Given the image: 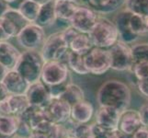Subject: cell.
<instances>
[{
  "instance_id": "6da1fadb",
  "label": "cell",
  "mask_w": 148,
  "mask_h": 138,
  "mask_svg": "<svg viewBox=\"0 0 148 138\" xmlns=\"http://www.w3.org/2000/svg\"><path fill=\"white\" fill-rule=\"evenodd\" d=\"M97 100L100 107H112L122 112L131 103V89L121 81L110 79L101 85L97 93Z\"/></svg>"
},
{
  "instance_id": "7a4b0ae2",
  "label": "cell",
  "mask_w": 148,
  "mask_h": 138,
  "mask_svg": "<svg viewBox=\"0 0 148 138\" xmlns=\"http://www.w3.org/2000/svg\"><path fill=\"white\" fill-rule=\"evenodd\" d=\"M44 60L37 50H27L21 53L15 70L21 75L29 84L40 80Z\"/></svg>"
},
{
  "instance_id": "3957f363",
  "label": "cell",
  "mask_w": 148,
  "mask_h": 138,
  "mask_svg": "<svg viewBox=\"0 0 148 138\" xmlns=\"http://www.w3.org/2000/svg\"><path fill=\"white\" fill-rule=\"evenodd\" d=\"M94 46L109 49L120 40L119 32L114 21L99 16L96 25L89 32Z\"/></svg>"
},
{
  "instance_id": "277c9868",
  "label": "cell",
  "mask_w": 148,
  "mask_h": 138,
  "mask_svg": "<svg viewBox=\"0 0 148 138\" xmlns=\"http://www.w3.org/2000/svg\"><path fill=\"white\" fill-rule=\"evenodd\" d=\"M69 50V45L63 38L62 32H59L46 37L40 53L44 62H48V61L64 62V59H66Z\"/></svg>"
},
{
  "instance_id": "5b68a950",
  "label": "cell",
  "mask_w": 148,
  "mask_h": 138,
  "mask_svg": "<svg viewBox=\"0 0 148 138\" xmlns=\"http://www.w3.org/2000/svg\"><path fill=\"white\" fill-rule=\"evenodd\" d=\"M29 22L23 18L18 9L8 8L0 18V42H7L18 33Z\"/></svg>"
},
{
  "instance_id": "8992f818",
  "label": "cell",
  "mask_w": 148,
  "mask_h": 138,
  "mask_svg": "<svg viewBox=\"0 0 148 138\" xmlns=\"http://www.w3.org/2000/svg\"><path fill=\"white\" fill-rule=\"evenodd\" d=\"M85 65L89 74L100 76L110 69V55L108 49L93 46L85 54Z\"/></svg>"
},
{
  "instance_id": "52a82bcc",
  "label": "cell",
  "mask_w": 148,
  "mask_h": 138,
  "mask_svg": "<svg viewBox=\"0 0 148 138\" xmlns=\"http://www.w3.org/2000/svg\"><path fill=\"white\" fill-rule=\"evenodd\" d=\"M110 55V68L116 71H132L134 58L132 47L121 41H118L108 49Z\"/></svg>"
},
{
  "instance_id": "ba28073f",
  "label": "cell",
  "mask_w": 148,
  "mask_h": 138,
  "mask_svg": "<svg viewBox=\"0 0 148 138\" xmlns=\"http://www.w3.org/2000/svg\"><path fill=\"white\" fill-rule=\"evenodd\" d=\"M45 32L42 27L36 23H28L17 35V41L26 50H37L42 48L45 42Z\"/></svg>"
},
{
  "instance_id": "9c48e42d",
  "label": "cell",
  "mask_w": 148,
  "mask_h": 138,
  "mask_svg": "<svg viewBox=\"0 0 148 138\" xmlns=\"http://www.w3.org/2000/svg\"><path fill=\"white\" fill-rule=\"evenodd\" d=\"M70 79L69 67L62 61H48L43 65L40 80L46 86L64 83Z\"/></svg>"
},
{
  "instance_id": "30bf717a",
  "label": "cell",
  "mask_w": 148,
  "mask_h": 138,
  "mask_svg": "<svg viewBox=\"0 0 148 138\" xmlns=\"http://www.w3.org/2000/svg\"><path fill=\"white\" fill-rule=\"evenodd\" d=\"M99 14L88 6H78L75 14L71 18L69 25L82 33H88L96 25Z\"/></svg>"
},
{
  "instance_id": "8fae6325",
  "label": "cell",
  "mask_w": 148,
  "mask_h": 138,
  "mask_svg": "<svg viewBox=\"0 0 148 138\" xmlns=\"http://www.w3.org/2000/svg\"><path fill=\"white\" fill-rule=\"evenodd\" d=\"M45 109L49 119L54 124H64L71 118L72 106L62 99H52Z\"/></svg>"
},
{
  "instance_id": "7c38bea8",
  "label": "cell",
  "mask_w": 148,
  "mask_h": 138,
  "mask_svg": "<svg viewBox=\"0 0 148 138\" xmlns=\"http://www.w3.org/2000/svg\"><path fill=\"white\" fill-rule=\"evenodd\" d=\"M25 95L27 96L30 105L43 107V108H46L52 100L48 87L42 80L30 84Z\"/></svg>"
},
{
  "instance_id": "4fadbf2b",
  "label": "cell",
  "mask_w": 148,
  "mask_h": 138,
  "mask_svg": "<svg viewBox=\"0 0 148 138\" xmlns=\"http://www.w3.org/2000/svg\"><path fill=\"white\" fill-rule=\"evenodd\" d=\"M132 14V13L130 10L125 8L123 10H121L114 18V23L118 30L120 41L128 44L134 43L139 38L132 33L130 28V19Z\"/></svg>"
},
{
  "instance_id": "5bb4252c",
  "label": "cell",
  "mask_w": 148,
  "mask_h": 138,
  "mask_svg": "<svg viewBox=\"0 0 148 138\" xmlns=\"http://www.w3.org/2000/svg\"><path fill=\"white\" fill-rule=\"evenodd\" d=\"M9 95H24L29 87V83L17 70H8L2 81Z\"/></svg>"
},
{
  "instance_id": "9a60e30c",
  "label": "cell",
  "mask_w": 148,
  "mask_h": 138,
  "mask_svg": "<svg viewBox=\"0 0 148 138\" xmlns=\"http://www.w3.org/2000/svg\"><path fill=\"white\" fill-rule=\"evenodd\" d=\"M121 113L120 111L112 107L102 106L97 112L96 122L108 130L116 131L118 130Z\"/></svg>"
},
{
  "instance_id": "2e32d148",
  "label": "cell",
  "mask_w": 148,
  "mask_h": 138,
  "mask_svg": "<svg viewBox=\"0 0 148 138\" xmlns=\"http://www.w3.org/2000/svg\"><path fill=\"white\" fill-rule=\"evenodd\" d=\"M142 125L138 111L127 109L121 113L118 129L124 134L132 135Z\"/></svg>"
},
{
  "instance_id": "e0dca14e",
  "label": "cell",
  "mask_w": 148,
  "mask_h": 138,
  "mask_svg": "<svg viewBox=\"0 0 148 138\" xmlns=\"http://www.w3.org/2000/svg\"><path fill=\"white\" fill-rule=\"evenodd\" d=\"M19 119L27 124L32 131L42 124V122L49 119L46 109L43 107L30 105L23 113L19 116ZM50 120V119H49Z\"/></svg>"
},
{
  "instance_id": "ac0fdd59",
  "label": "cell",
  "mask_w": 148,
  "mask_h": 138,
  "mask_svg": "<svg viewBox=\"0 0 148 138\" xmlns=\"http://www.w3.org/2000/svg\"><path fill=\"white\" fill-rule=\"evenodd\" d=\"M21 53L11 43L0 42V64H2L8 70L15 69Z\"/></svg>"
},
{
  "instance_id": "d6986e66",
  "label": "cell",
  "mask_w": 148,
  "mask_h": 138,
  "mask_svg": "<svg viewBox=\"0 0 148 138\" xmlns=\"http://www.w3.org/2000/svg\"><path fill=\"white\" fill-rule=\"evenodd\" d=\"M82 1L86 6L92 8L99 15L113 13L126 3V0H82Z\"/></svg>"
},
{
  "instance_id": "ffe728a7",
  "label": "cell",
  "mask_w": 148,
  "mask_h": 138,
  "mask_svg": "<svg viewBox=\"0 0 148 138\" xmlns=\"http://www.w3.org/2000/svg\"><path fill=\"white\" fill-rule=\"evenodd\" d=\"M94 108L89 101L83 100L71 109V119L76 124H88L93 116Z\"/></svg>"
},
{
  "instance_id": "44dd1931",
  "label": "cell",
  "mask_w": 148,
  "mask_h": 138,
  "mask_svg": "<svg viewBox=\"0 0 148 138\" xmlns=\"http://www.w3.org/2000/svg\"><path fill=\"white\" fill-rule=\"evenodd\" d=\"M56 20H57V17L55 14V0H52L40 6L38 18L35 23L44 28L54 24Z\"/></svg>"
},
{
  "instance_id": "7402d4cb",
  "label": "cell",
  "mask_w": 148,
  "mask_h": 138,
  "mask_svg": "<svg viewBox=\"0 0 148 138\" xmlns=\"http://www.w3.org/2000/svg\"><path fill=\"white\" fill-rule=\"evenodd\" d=\"M79 5L76 2L55 0V14L57 19L69 22Z\"/></svg>"
},
{
  "instance_id": "603a6c76",
  "label": "cell",
  "mask_w": 148,
  "mask_h": 138,
  "mask_svg": "<svg viewBox=\"0 0 148 138\" xmlns=\"http://www.w3.org/2000/svg\"><path fill=\"white\" fill-rule=\"evenodd\" d=\"M19 117L15 115H0V134L14 137L19 127Z\"/></svg>"
},
{
  "instance_id": "cb8c5ba5",
  "label": "cell",
  "mask_w": 148,
  "mask_h": 138,
  "mask_svg": "<svg viewBox=\"0 0 148 138\" xmlns=\"http://www.w3.org/2000/svg\"><path fill=\"white\" fill-rule=\"evenodd\" d=\"M93 46V43L88 33L79 32L69 44V49L73 52L85 55Z\"/></svg>"
},
{
  "instance_id": "d4e9b609",
  "label": "cell",
  "mask_w": 148,
  "mask_h": 138,
  "mask_svg": "<svg viewBox=\"0 0 148 138\" xmlns=\"http://www.w3.org/2000/svg\"><path fill=\"white\" fill-rule=\"evenodd\" d=\"M65 63L68 67L78 75H86L89 74L85 65V55L77 54L75 52L69 50L65 59Z\"/></svg>"
},
{
  "instance_id": "484cf974",
  "label": "cell",
  "mask_w": 148,
  "mask_h": 138,
  "mask_svg": "<svg viewBox=\"0 0 148 138\" xmlns=\"http://www.w3.org/2000/svg\"><path fill=\"white\" fill-rule=\"evenodd\" d=\"M40 5L33 0H23L18 7V11L29 23H35L40 12Z\"/></svg>"
},
{
  "instance_id": "4316f807",
  "label": "cell",
  "mask_w": 148,
  "mask_h": 138,
  "mask_svg": "<svg viewBox=\"0 0 148 138\" xmlns=\"http://www.w3.org/2000/svg\"><path fill=\"white\" fill-rule=\"evenodd\" d=\"M8 101L11 115L19 117L30 106L26 95H8Z\"/></svg>"
},
{
  "instance_id": "83f0119b",
  "label": "cell",
  "mask_w": 148,
  "mask_h": 138,
  "mask_svg": "<svg viewBox=\"0 0 148 138\" xmlns=\"http://www.w3.org/2000/svg\"><path fill=\"white\" fill-rule=\"evenodd\" d=\"M130 28L136 36L148 34V16L138 14H132L130 19Z\"/></svg>"
},
{
  "instance_id": "f1b7e54d",
  "label": "cell",
  "mask_w": 148,
  "mask_h": 138,
  "mask_svg": "<svg viewBox=\"0 0 148 138\" xmlns=\"http://www.w3.org/2000/svg\"><path fill=\"white\" fill-rule=\"evenodd\" d=\"M84 98H85V94L83 89L78 85L70 83L67 86V88H66L64 93L62 95L60 99L65 100L71 106H73L75 103H77V102L85 100Z\"/></svg>"
},
{
  "instance_id": "f546056e",
  "label": "cell",
  "mask_w": 148,
  "mask_h": 138,
  "mask_svg": "<svg viewBox=\"0 0 148 138\" xmlns=\"http://www.w3.org/2000/svg\"><path fill=\"white\" fill-rule=\"evenodd\" d=\"M131 47L134 58V65L139 63L148 62V43H136Z\"/></svg>"
},
{
  "instance_id": "4dcf8cb0",
  "label": "cell",
  "mask_w": 148,
  "mask_h": 138,
  "mask_svg": "<svg viewBox=\"0 0 148 138\" xmlns=\"http://www.w3.org/2000/svg\"><path fill=\"white\" fill-rule=\"evenodd\" d=\"M125 6L132 13L148 16V0H126Z\"/></svg>"
},
{
  "instance_id": "1f68e13d",
  "label": "cell",
  "mask_w": 148,
  "mask_h": 138,
  "mask_svg": "<svg viewBox=\"0 0 148 138\" xmlns=\"http://www.w3.org/2000/svg\"><path fill=\"white\" fill-rule=\"evenodd\" d=\"M91 124H76L72 131V137L74 138H90Z\"/></svg>"
},
{
  "instance_id": "d6a6232c",
  "label": "cell",
  "mask_w": 148,
  "mask_h": 138,
  "mask_svg": "<svg viewBox=\"0 0 148 138\" xmlns=\"http://www.w3.org/2000/svg\"><path fill=\"white\" fill-rule=\"evenodd\" d=\"M113 132L114 131H110V130L106 129L103 126H101L96 122V124H91L90 138H110Z\"/></svg>"
},
{
  "instance_id": "836d02e7",
  "label": "cell",
  "mask_w": 148,
  "mask_h": 138,
  "mask_svg": "<svg viewBox=\"0 0 148 138\" xmlns=\"http://www.w3.org/2000/svg\"><path fill=\"white\" fill-rule=\"evenodd\" d=\"M70 79L65 81L64 83H61V84H57V85H53V86H47L48 87V89H49V93L50 96L52 99H60L62 95L64 93V91L67 88V86L70 84Z\"/></svg>"
},
{
  "instance_id": "e575fe53",
  "label": "cell",
  "mask_w": 148,
  "mask_h": 138,
  "mask_svg": "<svg viewBox=\"0 0 148 138\" xmlns=\"http://www.w3.org/2000/svg\"><path fill=\"white\" fill-rule=\"evenodd\" d=\"M138 80L148 78V62L139 63L132 66V71Z\"/></svg>"
},
{
  "instance_id": "d590c367",
  "label": "cell",
  "mask_w": 148,
  "mask_h": 138,
  "mask_svg": "<svg viewBox=\"0 0 148 138\" xmlns=\"http://www.w3.org/2000/svg\"><path fill=\"white\" fill-rule=\"evenodd\" d=\"M62 35H63V38L64 39V41L66 42V43H67L68 45L71 43V42L75 38V36L79 33L78 30H76L74 27H72L71 25H69V26L67 28H65L64 30H62Z\"/></svg>"
},
{
  "instance_id": "8d00e7d4",
  "label": "cell",
  "mask_w": 148,
  "mask_h": 138,
  "mask_svg": "<svg viewBox=\"0 0 148 138\" xmlns=\"http://www.w3.org/2000/svg\"><path fill=\"white\" fill-rule=\"evenodd\" d=\"M137 89H138L141 95L148 100V78L138 80V82H137Z\"/></svg>"
},
{
  "instance_id": "74e56055",
  "label": "cell",
  "mask_w": 148,
  "mask_h": 138,
  "mask_svg": "<svg viewBox=\"0 0 148 138\" xmlns=\"http://www.w3.org/2000/svg\"><path fill=\"white\" fill-rule=\"evenodd\" d=\"M138 111H139L142 124L148 127V103L143 105Z\"/></svg>"
},
{
  "instance_id": "f35d334b",
  "label": "cell",
  "mask_w": 148,
  "mask_h": 138,
  "mask_svg": "<svg viewBox=\"0 0 148 138\" xmlns=\"http://www.w3.org/2000/svg\"><path fill=\"white\" fill-rule=\"evenodd\" d=\"M134 138H148V127L142 125L132 135Z\"/></svg>"
},
{
  "instance_id": "ab89813d",
  "label": "cell",
  "mask_w": 148,
  "mask_h": 138,
  "mask_svg": "<svg viewBox=\"0 0 148 138\" xmlns=\"http://www.w3.org/2000/svg\"><path fill=\"white\" fill-rule=\"evenodd\" d=\"M7 98L0 101V115H11V111H10L9 104Z\"/></svg>"
},
{
  "instance_id": "60d3db41",
  "label": "cell",
  "mask_w": 148,
  "mask_h": 138,
  "mask_svg": "<svg viewBox=\"0 0 148 138\" xmlns=\"http://www.w3.org/2000/svg\"><path fill=\"white\" fill-rule=\"evenodd\" d=\"M110 138H134V137H132V135L124 134V133H122L121 131L118 129L112 133V135H110Z\"/></svg>"
},
{
  "instance_id": "b9f144b4",
  "label": "cell",
  "mask_w": 148,
  "mask_h": 138,
  "mask_svg": "<svg viewBox=\"0 0 148 138\" xmlns=\"http://www.w3.org/2000/svg\"><path fill=\"white\" fill-rule=\"evenodd\" d=\"M29 138H50L47 133L45 132H39V131H32V135Z\"/></svg>"
},
{
  "instance_id": "7bdbcfd3",
  "label": "cell",
  "mask_w": 148,
  "mask_h": 138,
  "mask_svg": "<svg viewBox=\"0 0 148 138\" xmlns=\"http://www.w3.org/2000/svg\"><path fill=\"white\" fill-rule=\"evenodd\" d=\"M8 92L2 82H0V101H2L8 96Z\"/></svg>"
},
{
  "instance_id": "ee69618b",
  "label": "cell",
  "mask_w": 148,
  "mask_h": 138,
  "mask_svg": "<svg viewBox=\"0 0 148 138\" xmlns=\"http://www.w3.org/2000/svg\"><path fill=\"white\" fill-rule=\"evenodd\" d=\"M8 5V4H7L4 0H0V18H1L5 14V12H6L7 10L9 8Z\"/></svg>"
},
{
  "instance_id": "f6af8a7d",
  "label": "cell",
  "mask_w": 148,
  "mask_h": 138,
  "mask_svg": "<svg viewBox=\"0 0 148 138\" xmlns=\"http://www.w3.org/2000/svg\"><path fill=\"white\" fill-rule=\"evenodd\" d=\"M8 72V70L2 64H0V82H2V81H3L5 76L7 75Z\"/></svg>"
},
{
  "instance_id": "bcb514c9",
  "label": "cell",
  "mask_w": 148,
  "mask_h": 138,
  "mask_svg": "<svg viewBox=\"0 0 148 138\" xmlns=\"http://www.w3.org/2000/svg\"><path fill=\"white\" fill-rule=\"evenodd\" d=\"M34 2H36V3H38V4H40V6L42 5H43V4H46V3H48V2H50V1H52V0H33Z\"/></svg>"
},
{
  "instance_id": "7dc6e473",
  "label": "cell",
  "mask_w": 148,
  "mask_h": 138,
  "mask_svg": "<svg viewBox=\"0 0 148 138\" xmlns=\"http://www.w3.org/2000/svg\"><path fill=\"white\" fill-rule=\"evenodd\" d=\"M4 1L6 2L7 4H11V3H14V2L18 1V0H4Z\"/></svg>"
},
{
  "instance_id": "c3c4849f",
  "label": "cell",
  "mask_w": 148,
  "mask_h": 138,
  "mask_svg": "<svg viewBox=\"0 0 148 138\" xmlns=\"http://www.w3.org/2000/svg\"><path fill=\"white\" fill-rule=\"evenodd\" d=\"M0 138H13V137H9V136H6L2 134H0Z\"/></svg>"
},
{
  "instance_id": "681fc988",
  "label": "cell",
  "mask_w": 148,
  "mask_h": 138,
  "mask_svg": "<svg viewBox=\"0 0 148 138\" xmlns=\"http://www.w3.org/2000/svg\"><path fill=\"white\" fill-rule=\"evenodd\" d=\"M13 138H27V137H23V136H19V135H15V136H14Z\"/></svg>"
},
{
  "instance_id": "f907efd6",
  "label": "cell",
  "mask_w": 148,
  "mask_h": 138,
  "mask_svg": "<svg viewBox=\"0 0 148 138\" xmlns=\"http://www.w3.org/2000/svg\"><path fill=\"white\" fill-rule=\"evenodd\" d=\"M65 1H71V2H76L77 0H65Z\"/></svg>"
},
{
  "instance_id": "816d5d0a",
  "label": "cell",
  "mask_w": 148,
  "mask_h": 138,
  "mask_svg": "<svg viewBox=\"0 0 148 138\" xmlns=\"http://www.w3.org/2000/svg\"><path fill=\"white\" fill-rule=\"evenodd\" d=\"M69 138H74V137H69Z\"/></svg>"
}]
</instances>
